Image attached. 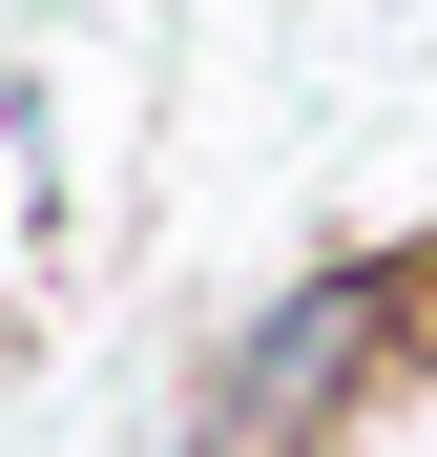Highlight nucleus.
I'll use <instances>...</instances> for the list:
<instances>
[{
    "mask_svg": "<svg viewBox=\"0 0 437 457\" xmlns=\"http://www.w3.org/2000/svg\"><path fill=\"white\" fill-rule=\"evenodd\" d=\"M416 312H437V270H396V250H354V270H313V291H271L250 353L208 374V457H313V436L396 374Z\"/></svg>",
    "mask_w": 437,
    "mask_h": 457,
    "instance_id": "f257e3e1",
    "label": "nucleus"
}]
</instances>
